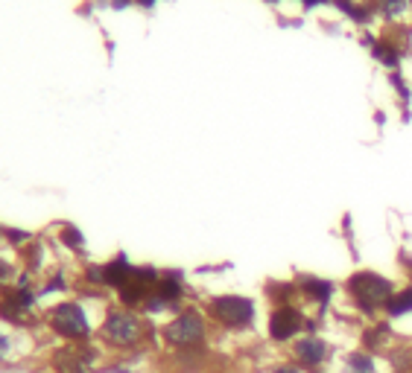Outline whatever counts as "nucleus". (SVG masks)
<instances>
[{
	"label": "nucleus",
	"instance_id": "obj_4",
	"mask_svg": "<svg viewBox=\"0 0 412 373\" xmlns=\"http://www.w3.org/2000/svg\"><path fill=\"white\" fill-rule=\"evenodd\" d=\"M205 315L211 324L228 333H243L252 330L257 321V303L249 295H213L205 303Z\"/></svg>",
	"mask_w": 412,
	"mask_h": 373
},
{
	"label": "nucleus",
	"instance_id": "obj_10",
	"mask_svg": "<svg viewBox=\"0 0 412 373\" xmlns=\"http://www.w3.org/2000/svg\"><path fill=\"white\" fill-rule=\"evenodd\" d=\"M398 344V336H395V324L389 318H377V321H368V326L360 333V347L368 350V353H389Z\"/></svg>",
	"mask_w": 412,
	"mask_h": 373
},
{
	"label": "nucleus",
	"instance_id": "obj_19",
	"mask_svg": "<svg viewBox=\"0 0 412 373\" xmlns=\"http://www.w3.org/2000/svg\"><path fill=\"white\" fill-rule=\"evenodd\" d=\"M266 373H307V370L301 367L298 362H293V359H281V362H272Z\"/></svg>",
	"mask_w": 412,
	"mask_h": 373
},
{
	"label": "nucleus",
	"instance_id": "obj_22",
	"mask_svg": "<svg viewBox=\"0 0 412 373\" xmlns=\"http://www.w3.org/2000/svg\"><path fill=\"white\" fill-rule=\"evenodd\" d=\"M401 266L406 269V274H409V283H412V259H409L406 254H401Z\"/></svg>",
	"mask_w": 412,
	"mask_h": 373
},
{
	"label": "nucleus",
	"instance_id": "obj_17",
	"mask_svg": "<svg viewBox=\"0 0 412 373\" xmlns=\"http://www.w3.org/2000/svg\"><path fill=\"white\" fill-rule=\"evenodd\" d=\"M386 365H389V373H409L412 370V344H401L398 341L386 353Z\"/></svg>",
	"mask_w": 412,
	"mask_h": 373
},
{
	"label": "nucleus",
	"instance_id": "obj_11",
	"mask_svg": "<svg viewBox=\"0 0 412 373\" xmlns=\"http://www.w3.org/2000/svg\"><path fill=\"white\" fill-rule=\"evenodd\" d=\"M368 44V50H372V59L380 61L383 68H389V73L398 71L401 68V56H404V47H401V41H395L392 35H380V38H365Z\"/></svg>",
	"mask_w": 412,
	"mask_h": 373
},
{
	"label": "nucleus",
	"instance_id": "obj_23",
	"mask_svg": "<svg viewBox=\"0 0 412 373\" xmlns=\"http://www.w3.org/2000/svg\"><path fill=\"white\" fill-rule=\"evenodd\" d=\"M305 9H313V6H322V4H334V0H301Z\"/></svg>",
	"mask_w": 412,
	"mask_h": 373
},
{
	"label": "nucleus",
	"instance_id": "obj_3",
	"mask_svg": "<svg viewBox=\"0 0 412 373\" xmlns=\"http://www.w3.org/2000/svg\"><path fill=\"white\" fill-rule=\"evenodd\" d=\"M208 330H211V321H208L205 310H199V306H184V310H179L161 326L158 338L172 353H184V350L208 347Z\"/></svg>",
	"mask_w": 412,
	"mask_h": 373
},
{
	"label": "nucleus",
	"instance_id": "obj_25",
	"mask_svg": "<svg viewBox=\"0 0 412 373\" xmlns=\"http://www.w3.org/2000/svg\"><path fill=\"white\" fill-rule=\"evenodd\" d=\"M409 373H412V370H409Z\"/></svg>",
	"mask_w": 412,
	"mask_h": 373
},
{
	"label": "nucleus",
	"instance_id": "obj_16",
	"mask_svg": "<svg viewBox=\"0 0 412 373\" xmlns=\"http://www.w3.org/2000/svg\"><path fill=\"white\" fill-rule=\"evenodd\" d=\"M406 315H412V283H409V286H404V289H398L392 298H389L386 312H383V318H389L392 324L406 318Z\"/></svg>",
	"mask_w": 412,
	"mask_h": 373
},
{
	"label": "nucleus",
	"instance_id": "obj_24",
	"mask_svg": "<svg viewBox=\"0 0 412 373\" xmlns=\"http://www.w3.org/2000/svg\"><path fill=\"white\" fill-rule=\"evenodd\" d=\"M132 4H141V6H153L155 0H132Z\"/></svg>",
	"mask_w": 412,
	"mask_h": 373
},
{
	"label": "nucleus",
	"instance_id": "obj_13",
	"mask_svg": "<svg viewBox=\"0 0 412 373\" xmlns=\"http://www.w3.org/2000/svg\"><path fill=\"white\" fill-rule=\"evenodd\" d=\"M132 271H135V266L129 262V257L120 251L117 257H112L108 262H102V280H105V289H114V292H120L129 280H132Z\"/></svg>",
	"mask_w": 412,
	"mask_h": 373
},
{
	"label": "nucleus",
	"instance_id": "obj_5",
	"mask_svg": "<svg viewBox=\"0 0 412 373\" xmlns=\"http://www.w3.org/2000/svg\"><path fill=\"white\" fill-rule=\"evenodd\" d=\"M47 326L56 338H61L64 344H82L91 341V336L97 333L94 324L88 318V310L79 300H61L47 312Z\"/></svg>",
	"mask_w": 412,
	"mask_h": 373
},
{
	"label": "nucleus",
	"instance_id": "obj_21",
	"mask_svg": "<svg viewBox=\"0 0 412 373\" xmlns=\"http://www.w3.org/2000/svg\"><path fill=\"white\" fill-rule=\"evenodd\" d=\"M12 353V338L6 333H0V362H6Z\"/></svg>",
	"mask_w": 412,
	"mask_h": 373
},
{
	"label": "nucleus",
	"instance_id": "obj_6",
	"mask_svg": "<svg viewBox=\"0 0 412 373\" xmlns=\"http://www.w3.org/2000/svg\"><path fill=\"white\" fill-rule=\"evenodd\" d=\"M310 315L301 310L298 303H287V306H272L269 318H266V338L278 347L293 344L295 338L305 336Z\"/></svg>",
	"mask_w": 412,
	"mask_h": 373
},
{
	"label": "nucleus",
	"instance_id": "obj_15",
	"mask_svg": "<svg viewBox=\"0 0 412 373\" xmlns=\"http://www.w3.org/2000/svg\"><path fill=\"white\" fill-rule=\"evenodd\" d=\"M342 373H380V362H377L375 353L357 347L342 359Z\"/></svg>",
	"mask_w": 412,
	"mask_h": 373
},
{
	"label": "nucleus",
	"instance_id": "obj_18",
	"mask_svg": "<svg viewBox=\"0 0 412 373\" xmlns=\"http://www.w3.org/2000/svg\"><path fill=\"white\" fill-rule=\"evenodd\" d=\"M59 243L68 248V251H73V254H82V251H85V236H82V231H79L76 225H71V222H64V225L59 228Z\"/></svg>",
	"mask_w": 412,
	"mask_h": 373
},
{
	"label": "nucleus",
	"instance_id": "obj_12",
	"mask_svg": "<svg viewBox=\"0 0 412 373\" xmlns=\"http://www.w3.org/2000/svg\"><path fill=\"white\" fill-rule=\"evenodd\" d=\"M375 15L389 27H412V0H372Z\"/></svg>",
	"mask_w": 412,
	"mask_h": 373
},
{
	"label": "nucleus",
	"instance_id": "obj_14",
	"mask_svg": "<svg viewBox=\"0 0 412 373\" xmlns=\"http://www.w3.org/2000/svg\"><path fill=\"white\" fill-rule=\"evenodd\" d=\"M264 295L269 298V303H272V306H287V303L301 300L295 280H269L266 286H264Z\"/></svg>",
	"mask_w": 412,
	"mask_h": 373
},
{
	"label": "nucleus",
	"instance_id": "obj_8",
	"mask_svg": "<svg viewBox=\"0 0 412 373\" xmlns=\"http://www.w3.org/2000/svg\"><path fill=\"white\" fill-rule=\"evenodd\" d=\"M290 356L307 373H322L324 365H328L331 356H334V347H331L328 338L319 336V333L316 336H301V338H295L290 344Z\"/></svg>",
	"mask_w": 412,
	"mask_h": 373
},
{
	"label": "nucleus",
	"instance_id": "obj_7",
	"mask_svg": "<svg viewBox=\"0 0 412 373\" xmlns=\"http://www.w3.org/2000/svg\"><path fill=\"white\" fill-rule=\"evenodd\" d=\"M100 350L91 341L82 344H61L50 353V367L56 373H97Z\"/></svg>",
	"mask_w": 412,
	"mask_h": 373
},
{
	"label": "nucleus",
	"instance_id": "obj_9",
	"mask_svg": "<svg viewBox=\"0 0 412 373\" xmlns=\"http://www.w3.org/2000/svg\"><path fill=\"white\" fill-rule=\"evenodd\" d=\"M295 286H298V295L305 303H313L319 310V321H324V312L331 310V300L336 295V283L328 280V277H319V274H310V271H298L295 277Z\"/></svg>",
	"mask_w": 412,
	"mask_h": 373
},
{
	"label": "nucleus",
	"instance_id": "obj_1",
	"mask_svg": "<svg viewBox=\"0 0 412 373\" xmlns=\"http://www.w3.org/2000/svg\"><path fill=\"white\" fill-rule=\"evenodd\" d=\"M153 324L138 310H126V306H108L100 326L97 338L102 347L114 350V353H135L149 338H153Z\"/></svg>",
	"mask_w": 412,
	"mask_h": 373
},
{
	"label": "nucleus",
	"instance_id": "obj_20",
	"mask_svg": "<svg viewBox=\"0 0 412 373\" xmlns=\"http://www.w3.org/2000/svg\"><path fill=\"white\" fill-rule=\"evenodd\" d=\"M389 82H392L395 85V91L401 94V99H404V105L409 102V87H406V82H404V76H401V71H392V73H389Z\"/></svg>",
	"mask_w": 412,
	"mask_h": 373
},
{
	"label": "nucleus",
	"instance_id": "obj_2",
	"mask_svg": "<svg viewBox=\"0 0 412 373\" xmlns=\"http://www.w3.org/2000/svg\"><path fill=\"white\" fill-rule=\"evenodd\" d=\"M342 292L348 298L351 310L365 318V321H377L383 312H386V303L398 292L395 280H389L386 274L380 271H372V269H357L345 277L342 283Z\"/></svg>",
	"mask_w": 412,
	"mask_h": 373
}]
</instances>
